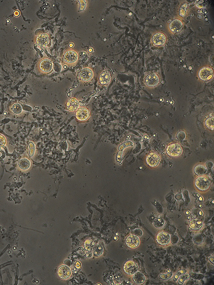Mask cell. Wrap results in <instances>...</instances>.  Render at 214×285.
Listing matches in <instances>:
<instances>
[{
    "mask_svg": "<svg viewBox=\"0 0 214 285\" xmlns=\"http://www.w3.org/2000/svg\"><path fill=\"white\" fill-rule=\"evenodd\" d=\"M78 57L79 56L77 52L73 50H68L64 55L63 62L68 65H72L76 63Z\"/></svg>",
    "mask_w": 214,
    "mask_h": 285,
    "instance_id": "6da1fadb",
    "label": "cell"
},
{
    "mask_svg": "<svg viewBox=\"0 0 214 285\" xmlns=\"http://www.w3.org/2000/svg\"><path fill=\"white\" fill-rule=\"evenodd\" d=\"M168 155L172 157H178L182 153V147L178 143H172L168 145L166 149Z\"/></svg>",
    "mask_w": 214,
    "mask_h": 285,
    "instance_id": "7a4b0ae2",
    "label": "cell"
},
{
    "mask_svg": "<svg viewBox=\"0 0 214 285\" xmlns=\"http://www.w3.org/2000/svg\"><path fill=\"white\" fill-rule=\"evenodd\" d=\"M195 186L201 191H204L209 189L210 186V182L208 179L203 176L198 177L195 181Z\"/></svg>",
    "mask_w": 214,
    "mask_h": 285,
    "instance_id": "3957f363",
    "label": "cell"
},
{
    "mask_svg": "<svg viewBox=\"0 0 214 285\" xmlns=\"http://www.w3.org/2000/svg\"><path fill=\"white\" fill-rule=\"evenodd\" d=\"M198 76L202 81H208L213 78L214 72L213 70L210 67H203L199 70Z\"/></svg>",
    "mask_w": 214,
    "mask_h": 285,
    "instance_id": "277c9868",
    "label": "cell"
},
{
    "mask_svg": "<svg viewBox=\"0 0 214 285\" xmlns=\"http://www.w3.org/2000/svg\"><path fill=\"white\" fill-rule=\"evenodd\" d=\"M94 72L92 69L87 67L82 69L79 73V78L83 82H89L93 79Z\"/></svg>",
    "mask_w": 214,
    "mask_h": 285,
    "instance_id": "5b68a950",
    "label": "cell"
},
{
    "mask_svg": "<svg viewBox=\"0 0 214 285\" xmlns=\"http://www.w3.org/2000/svg\"><path fill=\"white\" fill-rule=\"evenodd\" d=\"M138 269V266L137 263L132 261L127 262L124 266L125 273L129 275H132L137 272Z\"/></svg>",
    "mask_w": 214,
    "mask_h": 285,
    "instance_id": "8992f818",
    "label": "cell"
},
{
    "mask_svg": "<svg viewBox=\"0 0 214 285\" xmlns=\"http://www.w3.org/2000/svg\"><path fill=\"white\" fill-rule=\"evenodd\" d=\"M39 67L42 72L47 73L53 69V64L49 59L44 58L39 63Z\"/></svg>",
    "mask_w": 214,
    "mask_h": 285,
    "instance_id": "52a82bcc",
    "label": "cell"
},
{
    "mask_svg": "<svg viewBox=\"0 0 214 285\" xmlns=\"http://www.w3.org/2000/svg\"><path fill=\"white\" fill-rule=\"evenodd\" d=\"M157 241L159 244L166 246L170 242L171 236L166 232L160 231L157 235Z\"/></svg>",
    "mask_w": 214,
    "mask_h": 285,
    "instance_id": "ba28073f",
    "label": "cell"
},
{
    "mask_svg": "<svg viewBox=\"0 0 214 285\" xmlns=\"http://www.w3.org/2000/svg\"><path fill=\"white\" fill-rule=\"evenodd\" d=\"M89 116V112L86 108H79L76 111V118L80 121H85L88 119Z\"/></svg>",
    "mask_w": 214,
    "mask_h": 285,
    "instance_id": "9c48e42d",
    "label": "cell"
},
{
    "mask_svg": "<svg viewBox=\"0 0 214 285\" xmlns=\"http://www.w3.org/2000/svg\"><path fill=\"white\" fill-rule=\"evenodd\" d=\"M146 161L148 166L152 167H154L157 166L159 164L160 158L157 153H151L147 156Z\"/></svg>",
    "mask_w": 214,
    "mask_h": 285,
    "instance_id": "30bf717a",
    "label": "cell"
},
{
    "mask_svg": "<svg viewBox=\"0 0 214 285\" xmlns=\"http://www.w3.org/2000/svg\"><path fill=\"white\" fill-rule=\"evenodd\" d=\"M145 81L147 85L149 87H154L159 83L160 78L157 74L153 73L147 76Z\"/></svg>",
    "mask_w": 214,
    "mask_h": 285,
    "instance_id": "8fae6325",
    "label": "cell"
},
{
    "mask_svg": "<svg viewBox=\"0 0 214 285\" xmlns=\"http://www.w3.org/2000/svg\"><path fill=\"white\" fill-rule=\"evenodd\" d=\"M166 37L164 34L161 33H157L154 35L152 38V42L154 45L157 46L163 45L166 42Z\"/></svg>",
    "mask_w": 214,
    "mask_h": 285,
    "instance_id": "7c38bea8",
    "label": "cell"
},
{
    "mask_svg": "<svg viewBox=\"0 0 214 285\" xmlns=\"http://www.w3.org/2000/svg\"><path fill=\"white\" fill-rule=\"evenodd\" d=\"M126 243L129 247L132 249L135 248L139 245L140 239L137 236L130 235L126 239Z\"/></svg>",
    "mask_w": 214,
    "mask_h": 285,
    "instance_id": "4fadbf2b",
    "label": "cell"
},
{
    "mask_svg": "<svg viewBox=\"0 0 214 285\" xmlns=\"http://www.w3.org/2000/svg\"><path fill=\"white\" fill-rule=\"evenodd\" d=\"M58 275L62 279H67L70 276L71 271L66 266H61L57 270Z\"/></svg>",
    "mask_w": 214,
    "mask_h": 285,
    "instance_id": "5bb4252c",
    "label": "cell"
},
{
    "mask_svg": "<svg viewBox=\"0 0 214 285\" xmlns=\"http://www.w3.org/2000/svg\"><path fill=\"white\" fill-rule=\"evenodd\" d=\"M79 102L76 98H72L67 101L66 107L69 111L74 112L79 108Z\"/></svg>",
    "mask_w": 214,
    "mask_h": 285,
    "instance_id": "9a60e30c",
    "label": "cell"
},
{
    "mask_svg": "<svg viewBox=\"0 0 214 285\" xmlns=\"http://www.w3.org/2000/svg\"><path fill=\"white\" fill-rule=\"evenodd\" d=\"M111 76L109 72L104 70L102 72L99 77V83L101 85H106L111 82Z\"/></svg>",
    "mask_w": 214,
    "mask_h": 285,
    "instance_id": "2e32d148",
    "label": "cell"
},
{
    "mask_svg": "<svg viewBox=\"0 0 214 285\" xmlns=\"http://www.w3.org/2000/svg\"><path fill=\"white\" fill-rule=\"evenodd\" d=\"M49 41H50V40H49V36L46 33H42L39 34L36 38V42L37 44L43 47L46 46L49 44Z\"/></svg>",
    "mask_w": 214,
    "mask_h": 285,
    "instance_id": "e0dca14e",
    "label": "cell"
},
{
    "mask_svg": "<svg viewBox=\"0 0 214 285\" xmlns=\"http://www.w3.org/2000/svg\"><path fill=\"white\" fill-rule=\"evenodd\" d=\"M183 26L182 21L178 19L174 20L170 24L169 28L173 33H178L181 31Z\"/></svg>",
    "mask_w": 214,
    "mask_h": 285,
    "instance_id": "ac0fdd59",
    "label": "cell"
},
{
    "mask_svg": "<svg viewBox=\"0 0 214 285\" xmlns=\"http://www.w3.org/2000/svg\"><path fill=\"white\" fill-rule=\"evenodd\" d=\"M132 278L135 283L138 284H142L146 280L144 274L139 271H137V272L133 274Z\"/></svg>",
    "mask_w": 214,
    "mask_h": 285,
    "instance_id": "d6986e66",
    "label": "cell"
},
{
    "mask_svg": "<svg viewBox=\"0 0 214 285\" xmlns=\"http://www.w3.org/2000/svg\"><path fill=\"white\" fill-rule=\"evenodd\" d=\"M194 172L198 176H203L207 172V169L204 165H198L194 168Z\"/></svg>",
    "mask_w": 214,
    "mask_h": 285,
    "instance_id": "ffe728a7",
    "label": "cell"
},
{
    "mask_svg": "<svg viewBox=\"0 0 214 285\" xmlns=\"http://www.w3.org/2000/svg\"><path fill=\"white\" fill-rule=\"evenodd\" d=\"M203 222L198 220H192L189 223V227L193 230H198L202 228Z\"/></svg>",
    "mask_w": 214,
    "mask_h": 285,
    "instance_id": "44dd1931",
    "label": "cell"
},
{
    "mask_svg": "<svg viewBox=\"0 0 214 285\" xmlns=\"http://www.w3.org/2000/svg\"><path fill=\"white\" fill-rule=\"evenodd\" d=\"M31 166V163L28 159L24 158L21 159L19 162V166L23 170H26L29 169Z\"/></svg>",
    "mask_w": 214,
    "mask_h": 285,
    "instance_id": "7402d4cb",
    "label": "cell"
},
{
    "mask_svg": "<svg viewBox=\"0 0 214 285\" xmlns=\"http://www.w3.org/2000/svg\"><path fill=\"white\" fill-rule=\"evenodd\" d=\"M103 244L101 242L100 243L94 247V253L96 256H101L103 253Z\"/></svg>",
    "mask_w": 214,
    "mask_h": 285,
    "instance_id": "603a6c76",
    "label": "cell"
},
{
    "mask_svg": "<svg viewBox=\"0 0 214 285\" xmlns=\"http://www.w3.org/2000/svg\"><path fill=\"white\" fill-rule=\"evenodd\" d=\"M205 125L208 128L213 130L214 128V117H209L205 121Z\"/></svg>",
    "mask_w": 214,
    "mask_h": 285,
    "instance_id": "cb8c5ba5",
    "label": "cell"
},
{
    "mask_svg": "<svg viewBox=\"0 0 214 285\" xmlns=\"http://www.w3.org/2000/svg\"><path fill=\"white\" fill-rule=\"evenodd\" d=\"M133 145V143L132 141H126L120 145L119 147V151H123L125 148L129 147H132Z\"/></svg>",
    "mask_w": 214,
    "mask_h": 285,
    "instance_id": "d4e9b609",
    "label": "cell"
},
{
    "mask_svg": "<svg viewBox=\"0 0 214 285\" xmlns=\"http://www.w3.org/2000/svg\"><path fill=\"white\" fill-rule=\"evenodd\" d=\"M22 108L21 105L18 104H16L13 105L12 107V111L16 114H19L22 111Z\"/></svg>",
    "mask_w": 214,
    "mask_h": 285,
    "instance_id": "484cf974",
    "label": "cell"
},
{
    "mask_svg": "<svg viewBox=\"0 0 214 285\" xmlns=\"http://www.w3.org/2000/svg\"><path fill=\"white\" fill-rule=\"evenodd\" d=\"M190 277V275L188 274H184L181 275L178 280V283L179 285H183L185 281L188 280Z\"/></svg>",
    "mask_w": 214,
    "mask_h": 285,
    "instance_id": "4316f807",
    "label": "cell"
},
{
    "mask_svg": "<svg viewBox=\"0 0 214 285\" xmlns=\"http://www.w3.org/2000/svg\"><path fill=\"white\" fill-rule=\"evenodd\" d=\"M186 271H187V270H185V269H180L179 271H178L175 274V275L173 276V280L175 281H177L178 279H179V277H180L181 275L185 274Z\"/></svg>",
    "mask_w": 214,
    "mask_h": 285,
    "instance_id": "83f0119b",
    "label": "cell"
},
{
    "mask_svg": "<svg viewBox=\"0 0 214 285\" xmlns=\"http://www.w3.org/2000/svg\"><path fill=\"white\" fill-rule=\"evenodd\" d=\"M164 224L163 220L162 219L160 216H158L155 218L154 221V225L157 228L162 227Z\"/></svg>",
    "mask_w": 214,
    "mask_h": 285,
    "instance_id": "f1b7e54d",
    "label": "cell"
},
{
    "mask_svg": "<svg viewBox=\"0 0 214 285\" xmlns=\"http://www.w3.org/2000/svg\"><path fill=\"white\" fill-rule=\"evenodd\" d=\"M29 149H30V152H29V156L32 157L34 155L35 152V145L33 144V142H30L29 143Z\"/></svg>",
    "mask_w": 214,
    "mask_h": 285,
    "instance_id": "f546056e",
    "label": "cell"
},
{
    "mask_svg": "<svg viewBox=\"0 0 214 285\" xmlns=\"http://www.w3.org/2000/svg\"><path fill=\"white\" fill-rule=\"evenodd\" d=\"M172 276V272H169L167 274H162L159 275L160 278L163 280H165L169 279Z\"/></svg>",
    "mask_w": 214,
    "mask_h": 285,
    "instance_id": "4dcf8cb0",
    "label": "cell"
},
{
    "mask_svg": "<svg viewBox=\"0 0 214 285\" xmlns=\"http://www.w3.org/2000/svg\"><path fill=\"white\" fill-rule=\"evenodd\" d=\"M187 7H188V5H187V3H185V4H183L182 6H181V7L180 8V11H179L180 16H182V17H184L185 16V14H186Z\"/></svg>",
    "mask_w": 214,
    "mask_h": 285,
    "instance_id": "1f68e13d",
    "label": "cell"
},
{
    "mask_svg": "<svg viewBox=\"0 0 214 285\" xmlns=\"http://www.w3.org/2000/svg\"><path fill=\"white\" fill-rule=\"evenodd\" d=\"M93 246V243H92V241L90 240H88L86 241L84 243V246H85V249L88 251H90L92 249V246Z\"/></svg>",
    "mask_w": 214,
    "mask_h": 285,
    "instance_id": "d6a6232c",
    "label": "cell"
},
{
    "mask_svg": "<svg viewBox=\"0 0 214 285\" xmlns=\"http://www.w3.org/2000/svg\"><path fill=\"white\" fill-rule=\"evenodd\" d=\"M6 143V139L4 136L0 135V147H2Z\"/></svg>",
    "mask_w": 214,
    "mask_h": 285,
    "instance_id": "836d02e7",
    "label": "cell"
},
{
    "mask_svg": "<svg viewBox=\"0 0 214 285\" xmlns=\"http://www.w3.org/2000/svg\"><path fill=\"white\" fill-rule=\"evenodd\" d=\"M123 160L122 151H119L116 155V160L118 162H121Z\"/></svg>",
    "mask_w": 214,
    "mask_h": 285,
    "instance_id": "e575fe53",
    "label": "cell"
},
{
    "mask_svg": "<svg viewBox=\"0 0 214 285\" xmlns=\"http://www.w3.org/2000/svg\"><path fill=\"white\" fill-rule=\"evenodd\" d=\"M82 5H81V7H80V11H82V10H84L85 8H84L83 6H84V7H86V2L85 1H82Z\"/></svg>",
    "mask_w": 214,
    "mask_h": 285,
    "instance_id": "d590c367",
    "label": "cell"
},
{
    "mask_svg": "<svg viewBox=\"0 0 214 285\" xmlns=\"http://www.w3.org/2000/svg\"><path fill=\"white\" fill-rule=\"evenodd\" d=\"M76 267L77 268H80V266H81V264H80V263L79 262H77L76 263Z\"/></svg>",
    "mask_w": 214,
    "mask_h": 285,
    "instance_id": "8d00e7d4",
    "label": "cell"
},
{
    "mask_svg": "<svg viewBox=\"0 0 214 285\" xmlns=\"http://www.w3.org/2000/svg\"><path fill=\"white\" fill-rule=\"evenodd\" d=\"M14 14L15 16H19V14H20V13H19V12H18V11H16L15 12H14Z\"/></svg>",
    "mask_w": 214,
    "mask_h": 285,
    "instance_id": "74e56055",
    "label": "cell"
},
{
    "mask_svg": "<svg viewBox=\"0 0 214 285\" xmlns=\"http://www.w3.org/2000/svg\"><path fill=\"white\" fill-rule=\"evenodd\" d=\"M89 51L90 52H92V49H89Z\"/></svg>",
    "mask_w": 214,
    "mask_h": 285,
    "instance_id": "f35d334b",
    "label": "cell"
},
{
    "mask_svg": "<svg viewBox=\"0 0 214 285\" xmlns=\"http://www.w3.org/2000/svg\"><path fill=\"white\" fill-rule=\"evenodd\" d=\"M7 22L8 23H9V20H7Z\"/></svg>",
    "mask_w": 214,
    "mask_h": 285,
    "instance_id": "ab89813d",
    "label": "cell"
},
{
    "mask_svg": "<svg viewBox=\"0 0 214 285\" xmlns=\"http://www.w3.org/2000/svg\"><path fill=\"white\" fill-rule=\"evenodd\" d=\"M73 46V45H72V44H70V47L71 46Z\"/></svg>",
    "mask_w": 214,
    "mask_h": 285,
    "instance_id": "60d3db41",
    "label": "cell"
},
{
    "mask_svg": "<svg viewBox=\"0 0 214 285\" xmlns=\"http://www.w3.org/2000/svg\"><path fill=\"white\" fill-rule=\"evenodd\" d=\"M6 114H7V113H6V112H4V114L6 115Z\"/></svg>",
    "mask_w": 214,
    "mask_h": 285,
    "instance_id": "b9f144b4",
    "label": "cell"
}]
</instances>
